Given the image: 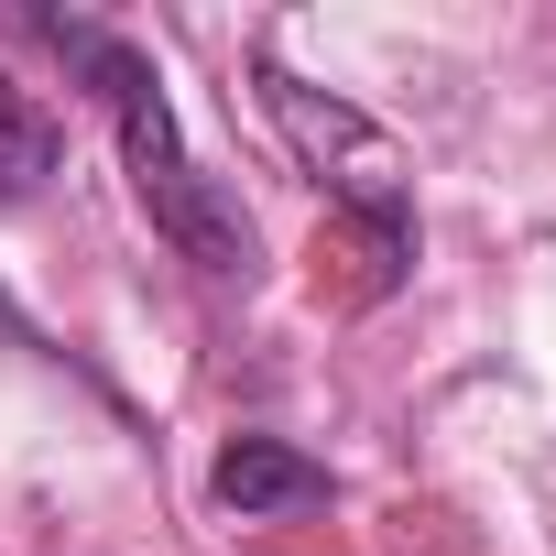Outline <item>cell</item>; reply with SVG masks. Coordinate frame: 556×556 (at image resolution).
<instances>
[{"label":"cell","instance_id":"1","mask_svg":"<svg viewBox=\"0 0 556 556\" xmlns=\"http://www.w3.org/2000/svg\"><path fill=\"white\" fill-rule=\"evenodd\" d=\"M34 23H45V45L99 88V110L121 121V164H131L142 218H153L197 273H251V218L229 207L218 175H197V153H186V131H175V99H164L153 55L121 45V34H99V23H66V12H34Z\"/></svg>","mask_w":556,"mask_h":556},{"label":"cell","instance_id":"2","mask_svg":"<svg viewBox=\"0 0 556 556\" xmlns=\"http://www.w3.org/2000/svg\"><path fill=\"white\" fill-rule=\"evenodd\" d=\"M262 121L285 131V153H295L350 218H415L404 142H393L371 110H350L339 88H317V77H295V66H262Z\"/></svg>","mask_w":556,"mask_h":556},{"label":"cell","instance_id":"3","mask_svg":"<svg viewBox=\"0 0 556 556\" xmlns=\"http://www.w3.org/2000/svg\"><path fill=\"white\" fill-rule=\"evenodd\" d=\"M218 502H229L240 523L317 513V502H328V469H317L306 447H285V437H229V458H218Z\"/></svg>","mask_w":556,"mask_h":556},{"label":"cell","instance_id":"4","mask_svg":"<svg viewBox=\"0 0 556 556\" xmlns=\"http://www.w3.org/2000/svg\"><path fill=\"white\" fill-rule=\"evenodd\" d=\"M317 262H350L339 273V295L371 306L404 285V262H415V218H339V240H317Z\"/></svg>","mask_w":556,"mask_h":556},{"label":"cell","instance_id":"5","mask_svg":"<svg viewBox=\"0 0 556 556\" xmlns=\"http://www.w3.org/2000/svg\"><path fill=\"white\" fill-rule=\"evenodd\" d=\"M55 153H66V142H55V121H45L12 77H0V207H23V197L55 175Z\"/></svg>","mask_w":556,"mask_h":556}]
</instances>
